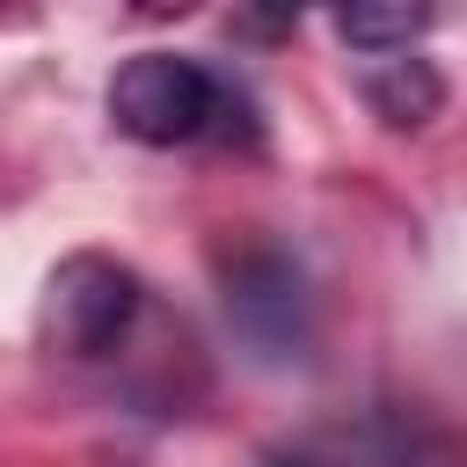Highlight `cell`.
Returning <instances> with one entry per match:
<instances>
[{
    "label": "cell",
    "instance_id": "8992f818",
    "mask_svg": "<svg viewBox=\"0 0 467 467\" xmlns=\"http://www.w3.org/2000/svg\"><path fill=\"white\" fill-rule=\"evenodd\" d=\"M270 467H314V460H306V452H277Z\"/></svg>",
    "mask_w": 467,
    "mask_h": 467
},
{
    "label": "cell",
    "instance_id": "5b68a950",
    "mask_svg": "<svg viewBox=\"0 0 467 467\" xmlns=\"http://www.w3.org/2000/svg\"><path fill=\"white\" fill-rule=\"evenodd\" d=\"M423 29H431V7H343L336 15V36L372 58H401Z\"/></svg>",
    "mask_w": 467,
    "mask_h": 467
},
{
    "label": "cell",
    "instance_id": "6da1fadb",
    "mask_svg": "<svg viewBox=\"0 0 467 467\" xmlns=\"http://www.w3.org/2000/svg\"><path fill=\"white\" fill-rule=\"evenodd\" d=\"M226 117V80L182 51H139L109 80V124L139 146H190L219 131Z\"/></svg>",
    "mask_w": 467,
    "mask_h": 467
},
{
    "label": "cell",
    "instance_id": "3957f363",
    "mask_svg": "<svg viewBox=\"0 0 467 467\" xmlns=\"http://www.w3.org/2000/svg\"><path fill=\"white\" fill-rule=\"evenodd\" d=\"M226 321L263 350V358H306V277L277 248H241L226 263Z\"/></svg>",
    "mask_w": 467,
    "mask_h": 467
},
{
    "label": "cell",
    "instance_id": "277c9868",
    "mask_svg": "<svg viewBox=\"0 0 467 467\" xmlns=\"http://www.w3.org/2000/svg\"><path fill=\"white\" fill-rule=\"evenodd\" d=\"M365 102H372V117L394 124V131H423V124L438 117V102H445V80H438V66L416 58V51H401V58H372V73H365Z\"/></svg>",
    "mask_w": 467,
    "mask_h": 467
},
{
    "label": "cell",
    "instance_id": "7a4b0ae2",
    "mask_svg": "<svg viewBox=\"0 0 467 467\" xmlns=\"http://www.w3.org/2000/svg\"><path fill=\"white\" fill-rule=\"evenodd\" d=\"M139 306H146L139 270L117 263V255H102V248H80V255H66V263L44 277L36 328H44V343L66 350V358H109V350L131 336Z\"/></svg>",
    "mask_w": 467,
    "mask_h": 467
}]
</instances>
